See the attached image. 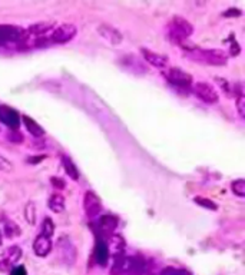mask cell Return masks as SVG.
<instances>
[{
    "label": "cell",
    "instance_id": "6da1fadb",
    "mask_svg": "<svg viewBox=\"0 0 245 275\" xmlns=\"http://www.w3.org/2000/svg\"><path fill=\"white\" fill-rule=\"evenodd\" d=\"M185 55L194 62H199L211 66H224L228 62V55L219 49H198L191 46L185 49Z\"/></svg>",
    "mask_w": 245,
    "mask_h": 275
},
{
    "label": "cell",
    "instance_id": "7a4b0ae2",
    "mask_svg": "<svg viewBox=\"0 0 245 275\" xmlns=\"http://www.w3.org/2000/svg\"><path fill=\"white\" fill-rule=\"evenodd\" d=\"M194 28L190 22L181 16H174L168 25V38L172 43L184 47L187 46V42L192 36Z\"/></svg>",
    "mask_w": 245,
    "mask_h": 275
},
{
    "label": "cell",
    "instance_id": "3957f363",
    "mask_svg": "<svg viewBox=\"0 0 245 275\" xmlns=\"http://www.w3.org/2000/svg\"><path fill=\"white\" fill-rule=\"evenodd\" d=\"M25 42V30L12 25H0V46L20 45Z\"/></svg>",
    "mask_w": 245,
    "mask_h": 275
},
{
    "label": "cell",
    "instance_id": "277c9868",
    "mask_svg": "<svg viewBox=\"0 0 245 275\" xmlns=\"http://www.w3.org/2000/svg\"><path fill=\"white\" fill-rule=\"evenodd\" d=\"M56 251H57V255L60 257V260L65 264L73 265L76 261V249H75V245L70 242L68 236H60L57 239Z\"/></svg>",
    "mask_w": 245,
    "mask_h": 275
},
{
    "label": "cell",
    "instance_id": "5b68a950",
    "mask_svg": "<svg viewBox=\"0 0 245 275\" xmlns=\"http://www.w3.org/2000/svg\"><path fill=\"white\" fill-rule=\"evenodd\" d=\"M76 32H78V29H76L75 25L63 23V25L57 26V28L52 32L49 42H50V43H56V45H65V43L70 42L76 36Z\"/></svg>",
    "mask_w": 245,
    "mask_h": 275
},
{
    "label": "cell",
    "instance_id": "8992f818",
    "mask_svg": "<svg viewBox=\"0 0 245 275\" xmlns=\"http://www.w3.org/2000/svg\"><path fill=\"white\" fill-rule=\"evenodd\" d=\"M194 93L198 99H201L202 102L208 105H215L219 100L218 92L215 91L214 86H211L206 82H198L194 85Z\"/></svg>",
    "mask_w": 245,
    "mask_h": 275
},
{
    "label": "cell",
    "instance_id": "52a82bcc",
    "mask_svg": "<svg viewBox=\"0 0 245 275\" xmlns=\"http://www.w3.org/2000/svg\"><path fill=\"white\" fill-rule=\"evenodd\" d=\"M166 79L178 88H188L192 85V75L181 68H166Z\"/></svg>",
    "mask_w": 245,
    "mask_h": 275
},
{
    "label": "cell",
    "instance_id": "ba28073f",
    "mask_svg": "<svg viewBox=\"0 0 245 275\" xmlns=\"http://www.w3.org/2000/svg\"><path fill=\"white\" fill-rule=\"evenodd\" d=\"M102 202L99 196L92 191H88L83 196V211L88 215V218H96L102 212Z\"/></svg>",
    "mask_w": 245,
    "mask_h": 275
},
{
    "label": "cell",
    "instance_id": "9c48e42d",
    "mask_svg": "<svg viewBox=\"0 0 245 275\" xmlns=\"http://www.w3.org/2000/svg\"><path fill=\"white\" fill-rule=\"evenodd\" d=\"M0 122L12 131H17L20 126V115L17 110L7 105H0Z\"/></svg>",
    "mask_w": 245,
    "mask_h": 275
},
{
    "label": "cell",
    "instance_id": "30bf717a",
    "mask_svg": "<svg viewBox=\"0 0 245 275\" xmlns=\"http://www.w3.org/2000/svg\"><path fill=\"white\" fill-rule=\"evenodd\" d=\"M98 33H99L105 41L108 42V43H110L112 46H118V45L122 43V35H121V32L116 30L113 26L108 25V23L99 25V26H98Z\"/></svg>",
    "mask_w": 245,
    "mask_h": 275
},
{
    "label": "cell",
    "instance_id": "8fae6325",
    "mask_svg": "<svg viewBox=\"0 0 245 275\" xmlns=\"http://www.w3.org/2000/svg\"><path fill=\"white\" fill-rule=\"evenodd\" d=\"M141 53H142V57L149 63L150 66H153V68L156 69L168 68V63H169L168 56H163L161 55V53H156V52L149 50V49H145V47L141 49Z\"/></svg>",
    "mask_w": 245,
    "mask_h": 275
},
{
    "label": "cell",
    "instance_id": "7c38bea8",
    "mask_svg": "<svg viewBox=\"0 0 245 275\" xmlns=\"http://www.w3.org/2000/svg\"><path fill=\"white\" fill-rule=\"evenodd\" d=\"M132 264H134V257H116L115 264L110 270L112 275H128L132 270Z\"/></svg>",
    "mask_w": 245,
    "mask_h": 275
},
{
    "label": "cell",
    "instance_id": "4fadbf2b",
    "mask_svg": "<svg viewBox=\"0 0 245 275\" xmlns=\"http://www.w3.org/2000/svg\"><path fill=\"white\" fill-rule=\"evenodd\" d=\"M33 251L38 257H46L52 251V238L46 235H38L33 242Z\"/></svg>",
    "mask_w": 245,
    "mask_h": 275
},
{
    "label": "cell",
    "instance_id": "5bb4252c",
    "mask_svg": "<svg viewBox=\"0 0 245 275\" xmlns=\"http://www.w3.org/2000/svg\"><path fill=\"white\" fill-rule=\"evenodd\" d=\"M118 224H119V221L116 217L103 215V217L99 218V231L106 236H110V235H113L115 229L118 228Z\"/></svg>",
    "mask_w": 245,
    "mask_h": 275
},
{
    "label": "cell",
    "instance_id": "9a60e30c",
    "mask_svg": "<svg viewBox=\"0 0 245 275\" xmlns=\"http://www.w3.org/2000/svg\"><path fill=\"white\" fill-rule=\"evenodd\" d=\"M52 26H53L52 22H39V23L32 25L27 30H25V41H26L27 38H38L39 39Z\"/></svg>",
    "mask_w": 245,
    "mask_h": 275
},
{
    "label": "cell",
    "instance_id": "2e32d148",
    "mask_svg": "<svg viewBox=\"0 0 245 275\" xmlns=\"http://www.w3.org/2000/svg\"><path fill=\"white\" fill-rule=\"evenodd\" d=\"M95 260L96 262L100 265V267H106L109 260V249H108V244L102 239L98 241L95 247Z\"/></svg>",
    "mask_w": 245,
    "mask_h": 275
},
{
    "label": "cell",
    "instance_id": "e0dca14e",
    "mask_svg": "<svg viewBox=\"0 0 245 275\" xmlns=\"http://www.w3.org/2000/svg\"><path fill=\"white\" fill-rule=\"evenodd\" d=\"M108 242L109 252H113L116 257L123 255V251H125V241H123L122 236H119V235H110Z\"/></svg>",
    "mask_w": 245,
    "mask_h": 275
},
{
    "label": "cell",
    "instance_id": "ac0fdd59",
    "mask_svg": "<svg viewBox=\"0 0 245 275\" xmlns=\"http://www.w3.org/2000/svg\"><path fill=\"white\" fill-rule=\"evenodd\" d=\"M22 121H23V124H25V126H26L27 132H29L32 137L41 138L45 135V129H43L41 125L38 124L35 119H32L30 116H23Z\"/></svg>",
    "mask_w": 245,
    "mask_h": 275
},
{
    "label": "cell",
    "instance_id": "d6986e66",
    "mask_svg": "<svg viewBox=\"0 0 245 275\" xmlns=\"http://www.w3.org/2000/svg\"><path fill=\"white\" fill-rule=\"evenodd\" d=\"M65 205H66L65 198H63V195H60V193H53V195L49 198V201H48V208H49L50 211L56 212V214L63 212V211H65Z\"/></svg>",
    "mask_w": 245,
    "mask_h": 275
},
{
    "label": "cell",
    "instance_id": "ffe728a7",
    "mask_svg": "<svg viewBox=\"0 0 245 275\" xmlns=\"http://www.w3.org/2000/svg\"><path fill=\"white\" fill-rule=\"evenodd\" d=\"M62 165H63L65 172L68 174L70 178L75 179V181L79 179V171H78L76 165L73 164V161L69 156H62Z\"/></svg>",
    "mask_w": 245,
    "mask_h": 275
},
{
    "label": "cell",
    "instance_id": "44dd1931",
    "mask_svg": "<svg viewBox=\"0 0 245 275\" xmlns=\"http://www.w3.org/2000/svg\"><path fill=\"white\" fill-rule=\"evenodd\" d=\"M20 257H22V249L19 247H10L7 249V252H6V260L4 261L7 262L9 265H12V264H16V262L20 260Z\"/></svg>",
    "mask_w": 245,
    "mask_h": 275
},
{
    "label": "cell",
    "instance_id": "7402d4cb",
    "mask_svg": "<svg viewBox=\"0 0 245 275\" xmlns=\"http://www.w3.org/2000/svg\"><path fill=\"white\" fill-rule=\"evenodd\" d=\"M20 227L17 224H14L13 221H6L4 224V235L9 236V238H14V236H19L20 235Z\"/></svg>",
    "mask_w": 245,
    "mask_h": 275
},
{
    "label": "cell",
    "instance_id": "603a6c76",
    "mask_svg": "<svg viewBox=\"0 0 245 275\" xmlns=\"http://www.w3.org/2000/svg\"><path fill=\"white\" fill-rule=\"evenodd\" d=\"M194 202H195V204H198L199 206H202V208H205V209H209V211H217L218 209L217 204H215L214 201L208 199V198L195 196V198H194Z\"/></svg>",
    "mask_w": 245,
    "mask_h": 275
},
{
    "label": "cell",
    "instance_id": "cb8c5ba5",
    "mask_svg": "<svg viewBox=\"0 0 245 275\" xmlns=\"http://www.w3.org/2000/svg\"><path fill=\"white\" fill-rule=\"evenodd\" d=\"M232 192L235 193L237 196H245V179H237V181H232L231 183Z\"/></svg>",
    "mask_w": 245,
    "mask_h": 275
},
{
    "label": "cell",
    "instance_id": "d4e9b609",
    "mask_svg": "<svg viewBox=\"0 0 245 275\" xmlns=\"http://www.w3.org/2000/svg\"><path fill=\"white\" fill-rule=\"evenodd\" d=\"M54 232V224L53 221L50 220V218H45L43 222H42V235H46V236H50L52 238V235Z\"/></svg>",
    "mask_w": 245,
    "mask_h": 275
},
{
    "label": "cell",
    "instance_id": "484cf974",
    "mask_svg": "<svg viewBox=\"0 0 245 275\" xmlns=\"http://www.w3.org/2000/svg\"><path fill=\"white\" fill-rule=\"evenodd\" d=\"M25 218H26V221L29 222V224H35L36 222V208H35V204L33 202H29L26 205V208H25Z\"/></svg>",
    "mask_w": 245,
    "mask_h": 275
},
{
    "label": "cell",
    "instance_id": "4316f807",
    "mask_svg": "<svg viewBox=\"0 0 245 275\" xmlns=\"http://www.w3.org/2000/svg\"><path fill=\"white\" fill-rule=\"evenodd\" d=\"M159 275H191L190 271L182 270V268H175V267H166L161 271Z\"/></svg>",
    "mask_w": 245,
    "mask_h": 275
},
{
    "label": "cell",
    "instance_id": "83f0119b",
    "mask_svg": "<svg viewBox=\"0 0 245 275\" xmlns=\"http://www.w3.org/2000/svg\"><path fill=\"white\" fill-rule=\"evenodd\" d=\"M237 108H238V113H240V116H241V118H244L245 116V97L243 93H241V95H238V97H237Z\"/></svg>",
    "mask_w": 245,
    "mask_h": 275
},
{
    "label": "cell",
    "instance_id": "f1b7e54d",
    "mask_svg": "<svg viewBox=\"0 0 245 275\" xmlns=\"http://www.w3.org/2000/svg\"><path fill=\"white\" fill-rule=\"evenodd\" d=\"M13 169V165L9 159H6L4 156L0 155V171H4V172H10Z\"/></svg>",
    "mask_w": 245,
    "mask_h": 275
},
{
    "label": "cell",
    "instance_id": "f546056e",
    "mask_svg": "<svg viewBox=\"0 0 245 275\" xmlns=\"http://www.w3.org/2000/svg\"><path fill=\"white\" fill-rule=\"evenodd\" d=\"M7 139L10 140V142H14V143H22L25 139H23V135L19 132V131H12L9 135H7Z\"/></svg>",
    "mask_w": 245,
    "mask_h": 275
},
{
    "label": "cell",
    "instance_id": "4dcf8cb0",
    "mask_svg": "<svg viewBox=\"0 0 245 275\" xmlns=\"http://www.w3.org/2000/svg\"><path fill=\"white\" fill-rule=\"evenodd\" d=\"M241 14H243V12H241L240 9H228L227 12H224V16H225V17H231V16L238 17V16H241Z\"/></svg>",
    "mask_w": 245,
    "mask_h": 275
},
{
    "label": "cell",
    "instance_id": "1f68e13d",
    "mask_svg": "<svg viewBox=\"0 0 245 275\" xmlns=\"http://www.w3.org/2000/svg\"><path fill=\"white\" fill-rule=\"evenodd\" d=\"M52 183H53V186H56V188H59V189H63L66 185H65V181L60 178H56V177H53L52 178Z\"/></svg>",
    "mask_w": 245,
    "mask_h": 275
},
{
    "label": "cell",
    "instance_id": "d6a6232c",
    "mask_svg": "<svg viewBox=\"0 0 245 275\" xmlns=\"http://www.w3.org/2000/svg\"><path fill=\"white\" fill-rule=\"evenodd\" d=\"M10 275H27L26 270H25V267H22V265H19V267H14L13 270H12V273Z\"/></svg>",
    "mask_w": 245,
    "mask_h": 275
},
{
    "label": "cell",
    "instance_id": "836d02e7",
    "mask_svg": "<svg viewBox=\"0 0 245 275\" xmlns=\"http://www.w3.org/2000/svg\"><path fill=\"white\" fill-rule=\"evenodd\" d=\"M46 158V155H42V156H35V158H29V161L27 162H30V164H38V162H41V159H45Z\"/></svg>",
    "mask_w": 245,
    "mask_h": 275
},
{
    "label": "cell",
    "instance_id": "e575fe53",
    "mask_svg": "<svg viewBox=\"0 0 245 275\" xmlns=\"http://www.w3.org/2000/svg\"><path fill=\"white\" fill-rule=\"evenodd\" d=\"M0 241H1V234H0Z\"/></svg>",
    "mask_w": 245,
    "mask_h": 275
}]
</instances>
